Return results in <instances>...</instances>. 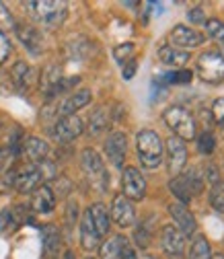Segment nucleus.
<instances>
[{
  "instance_id": "f257e3e1",
  "label": "nucleus",
  "mask_w": 224,
  "mask_h": 259,
  "mask_svg": "<svg viewBox=\"0 0 224 259\" xmlns=\"http://www.w3.org/2000/svg\"><path fill=\"white\" fill-rule=\"evenodd\" d=\"M25 7L37 23L50 29L60 27L68 17V5L58 3V0H37V3H25Z\"/></svg>"
},
{
  "instance_id": "f03ea898",
  "label": "nucleus",
  "mask_w": 224,
  "mask_h": 259,
  "mask_svg": "<svg viewBox=\"0 0 224 259\" xmlns=\"http://www.w3.org/2000/svg\"><path fill=\"white\" fill-rule=\"evenodd\" d=\"M136 146H138V158L142 167L156 169L163 163V142L154 130H142L138 134Z\"/></svg>"
},
{
  "instance_id": "7ed1b4c3",
  "label": "nucleus",
  "mask_w": 224,
  "mask_h": 259,
  "mask_svg": "<svg viewBox=\"0 0 224 259\" xmlns=\"http://www.w3.org/2000/svg\"><path fill=\"white\" fill-rule=\"evenodd\" d=\"M165 123L177 134L179 140H194L196 138V121L185 107L181 105H173L163 113Z\"/></svg>"
},
{
  "instance_id": "20e7f679",
  "label": "nucleus",
  "mask_w": 224,
  "mask_h": 259,
  "mask_svg": "<svg viewBox=\"0 0 224 259\" xmlns=\"http://www.w3.org/2000/svg\"><path fill=\"white\" fill-rule=\"evenodd\" d=\"M82 171H84V177H86V181L95 187V189H105L107 187V171H105V165H103V160H101V156L95 152L93 148H86L84 152H82Z\"/></svg>"
},
{
  "instance_id": "39448f33",
  "label": "nucleus",
  "mask_w": 224,
  "mask_h": 259,
  "mask_svg": "<svg viewBox=\"0 0 224 259\" xmlns=\"http://www.w3.org/2000/svg\"><path fill=\"white\" fill-rule=\"evenodd\" d=\"M198 72L202 80L218 84L224 80V56L218 52H206L198 60Z\"/></svg>"
},
{
  "instance_id": "423d86ee",
  "label": "nucleus",
  "mask_w": 224,
  "mask_h": 259,
  "mask_svg": "<svg viewBox=\"0 0 224 259\" xmlns=\"http://www.w3.org/2000/svg\"><path fill=\"white\" fill-rule=\"evenodd\" d=\"M82 130H84V123L78 115H64L52 127V136L58 142H72L82 134Z\"/></svg>"
},
{
  "instance_id": "0eeeda50",
  "label": "nucleus",
  "mask_w": 224,
  "mask_h": 259,
  "mask_svg": "<svg viewBox=\"0 0 224 259\" xmlns=\"http://www.w3.org/2000/svg\"><path fill=\"white\" fill-rule=\"evenodd\" d=\"M161 243H163L165 253L171 259H183V255H185V235L177 229V226H173V224L163 226Z\"/></svg>"
},
{
  "instance_id": "6e6552de",
  "label": "nucleus",
  "mask_w": 224,
  "mask_h": 259,
  "mask_svg": "<svg viewBox=\"0 0 224 259\" xmlns=\"http://www.w3.org/2000/svg\"><path fill=\"white\" fill-rule=\"evenodd\" d=\"M46 177H48V173L43 171L41 165H31V167H25V169H21L17 173L15 187L21 193H29V191H33L35 187H39Z\"/></svg>"
},
{
  "instance_id": "1a4fd4ad",
  "label": "nucleus",
  "mask_w": 224,
  "mask_h": 259,
  "mask_svg": "<svg viewBox=\"0 0 224 259\" xmlns=\"http://www.w3.org/2000/svg\"><path fill=\"white\" fill-rule=\"evenodd\" d=\"M123 193L127 200H142L146 196V181L136 167L123 169Z\"/></svg>"
},
{
  "instance_id": "9d476101",
  "label": "nucleus",
  "mask_w": 224,
  "mask_h": 259,
  "mask_svg": "<svg viewBox=\"0 0 224 259\" xmlns=\"http://www.w3.org/2000/svg\"><path fill=\"white\" fill-rule=\"evenodd\" d=\"M185 163H187V148L183 140H179L177 136L167 138V165H169L171 175L177 177L183 171Z\"/></svg>"
},
{
  "instance_id": "9b49d317",
  "label": "nucleus",
  "mask_w": 224,
  "mask_h": 259,
  "mask_svg": "<svg viewBox=\"0 0 224 259\" xmlns=\"http://www.w3.org/2000/svg\"><path fill=\"white\" fill-rule=\"evenodd\" d=\"M111 220L117 226H132L136 220V210L132 206V202L127 200L125 196H115L113 204H111Z\"/></svg>"
},
{
  "instance_id": "f8f14e48",
  "label": "nucleus",
  "mask_w": 224,
  "mask_h": 259,
  "mask_svg": "<svg viewBox=\"0 0 224 259\" xmlns=\"http://www.w3.org/2000/svg\"><path fill=\"white\" fill-rule=\"evenodd\" d=\"M202 44H204V35L187 25H177L171 31V46L173 48H179V50L181 48H198Z\"/></svg>"
},
{
  "instance_id": "ddd939ff",
  "label": "nucleus",
  "mask_w": 224,
  "mask_h": 259,
  "mask_svg": "<svg viewBox=\"0 0 224 259\" xmlns=\"http://www.w3.org/2000/svg\"><path fill=\"white\" fill-rule=\"evenodd\" d=\"M125 150H127V140H125L123 132H113L105 140V154L115 167H121L123 158H125Z\"/></svg>"
},
{
  "instance_id": "4468645a",
  "label": "nucleus",
  "mask_w": 224,
  "mask_h": 259,
  "mask_svg": "<svg viewBox=\"0 0 224 259\" xmlns=\"http://www.w3.org/2000/svg\"><path fill=\"white\" fill-rule=\"evenodd\" d=\"M23 152H25V156H27L33 165H41V163H46V158H48V154H50V146H48L46 140L31 136V138L25 140Z\"/></svg>"
},
{
  "instance_id": "2eb2a0df",
  "label": "nucleus",
  "mask_w": 224,
  "mask_h": 259,
  "mask_svg": "<svg viewBox=\"0 0 224 259\" xmlns=\"http://www.w3.org/2000/svg\"><path fill=\"white\" fill-rule=\"evenodd\" d=\"M99 243H101V237L97 235V231H95V224H93L91 214L86 210L80 218V245L86 251H95L99 247Z\"/></svg>"
},
{
  "instance_id": "dca6fc26",
  "label": "nucleus",
  "mask_w": 224,
  "mask_h": 259,
  "mask_svg": "<svg viewBox=\"0 0 224 259\" xmlns=\"http://www.w3.org/2000/svg\"><path fill=\"white\" fill-rule=\"evenodd\" d=\"M169 212L173 216V220H177V226L183 235H194L196 233V218L191 214L181 202L179 204H171L169 206Z\"/></svg>"
},
{
  "instance_id": "f3484780",
  "label": "nucleus",
  "mask_w": 224,
  "mask_h": 259,
  "mask_svg": "<svg viewBox=\"0 0 224 259\" xmlns=\"http://www.w3.org/2000/svg\"><path fill=\"white\" fill-rule=\"evenodd\" d=\"M56 206V196L54 191L48 187V185H39L35 191H33V198H31V208L39 214H48L52 212Z\"/></svg>"
},
{
  "instance_id": "a211bd4d",
  "label": "nucleus",
  "mask_w": 224,
  "mask_h": 259,
  "mask_svg": "<svg viewBox=\"0 0 224 259\" xmlns=\"http://www.w3.org/2000/svg\"><path fill=\"white\" fill-rule=\"evenodd\" d=\"M91 103V91L88 89H80V91H76L74 95H70L66 101L62 103V107H60V115L64 117V115H74L80 107H84V105H88Z\"/></svg>"
},
{
  "instance_id": "6ab92c4d",
  "label": "nucleus",
  "mask_w": 224,
  "mask_h": 259,
  "mask_svg": "<svg viewBox=\"0 0 224 259\" xmlns=\"http://www.w3.org/2000/svg\"><path fill=\"white\" fill-rule=\"evenodd\" d=\"M158 58H161L163 64H167V66L171 68H181L187 64L189 60V54L185 50H179V48H173V46H165L158 50Z\"/></svg>"
},
{
  "instance_id": "aec40b11",
  "label": "nucleus",
  "mask_w": 224,
  "mask_h": 259,
  "mask_svg": "<svg viewBox=\"0 0 224 259\" xmlns=\"http://www.w3.org/2000/svg\"><path fill=\"white\" fill-rule=\"evenodd\" d=\"M88 214H91V220L95 224V231H97L99 237H105L109 233V214L105 210L103 204H93L88 208Z\"/></svg>"
},
{
  "instance_id": "412c9836",
  "label": "nucleus",
  "mask_w": 224,
  "mask_h": 259,
  "mask_svg": "<svg viewBox=\"0 0 224 259\" xmlns=\"http://www.w3.org/2000/svg\"><path fill=\"white\" fill-rule=\"evenodd\" d=\"M60 233L58 229H54V226H48V229H43V255L46 259H56L58 253H60Z\"/></svg>"
},
{
  "instance_id": "4be33fe9",
  "label": "nucleus",
  "mask_w": 224,
  "mask_h": 259,
  "mask_svg": "<svg viewBox=\"0 0 224 259\" xmlns=\"http://www.w3.org/2000/svg\"><path fill=\"white\" fill-rule=\"evenodd\" d=\"M17 31H19L21 41L29 48V52H33V54L41 52V35H39V31H37L35 27H31V25H23V27H19Z\"/></svg>"
},
{
  "instance_id": "5701e85b",
  "label": "nucleus",
  "mask_w": 224,
  "mask_h": 259,
  "mask_svg": "<svg viewBox=\"0 0 224 259\" xmlns=\"http://www.w3.org/2000/svg\"><path fill=\"white\" fill-rule=\"evenodd\" d=\"M109 125V117H107V111L103 107L95 109L93 115H91V121H88V132L91 136H101Z\"/></svg>"
},
{
  "instance_id": "b1692460",
  "label": "nucleus",
  "mask_w": 224,
  "mask_h": 259,
  "mask_svg": "<svg viewBox=\"0 0 224 259\" xmlns=\"http://www.w3.org/2000/svg\"><path fill=\"white\" fill-rule=\"evenodd\" d=\"M127 243L125 237L117 235V237H111L103 247H101V259H119V253L123 249V245Z\"/></svg>"
},
{
  "instance_id": "393cba45",
  "label": "nucleus",
  "mask_w": 224,
  "mask_h": 259,
  "mask_svg": "<svg viewBox=\"0 0 224 259\" xmlns=\"http://www.w3.org/2000/svg\"><path fill=\"white\" fill-rule=\"evenodd\" d=\"M13 80L19 89H27L31 84V78H33V70H31L25 62H17L13 66Z\"/></svg>"
},
{
  "instance_id": "a878e982",
  "label": "nucleus",
  "mask_w": 224,
  "mask_h": 259,
  "mask_svg": "<svg viewBox=\"0 0 224 259\" xmlns=\"http://www.w3.org/2000/svg\"><path fill=\"white\" fill-rule=\"evenodd\" d=\"M189 259H212V251H210V243L206 241V237H196L194 245L189 249Z\"/></svg>"
},
{
  "instance_id": "bb28decb",
  "label": "nucleus",
  "mask_w": 224,
  "mask_h": 259,
  "mask_svg": "<svg viewBox=\"0 0 224 259\" xmlns=\"http://www.w3.org/2000/svg\"><path fill=\"white\" fill-rule=\"evenodd\" d=\"M169 187H171V191L175 193V196L181 200V204H185V202H189L191 198V191H189V185H187V181H185V177L183 175H177L171 183H169Z\"/></svg>"
},
{
  "instance_id": "cd10ccee",
  "label": "nucleus",
  "mask_w": 224,
  "mask_h": 259,
  "mask_svg": "<svg viewBox=\"0 0 224 259\" xmlns=\"http://www.w3.org/2000/svg\"><path fill=\"white\" fill-rule=\"evenodd\" d=\"M185 181H187V185H189V191H191V196H198V193L204 189V177L200 175V171H196V169H189L185 175Z\"/></svg>"
},
{
  "instance_id": "c85d7f7f",
  "label": "nucleus",
  "mask_w": 224,
  "mask_h": 259,
  "mask_svg": "<svg viewBox=\"0 0 224 259\" xmlns=\"http://www.w3.org/2000/svg\"><path fill=\"white\" fill-rule=\"evenodd\" d=\"M210 204L214 210L224 212V183H216L210 191Z\"/></svg>"
},
{
  "instance_id": "c756f323",
  "label": "nucleus",
  "mask_w": 224,
  "mask_h": 259,
  "mask_svg": "<svg viewBox=\"0 0 224 259\" xmlns=\"http://www.w3.org/2000/svg\"><path fill=\"white\" fill-rule=\"evenodd\" d=\"M206 25V33L212 37V39H218V41H224V23L218 21V19H210L204 23Z\"/></svg>"
},
{
  "instance_id": "7c9ffc66",
  "label": "nucleus",
  "mask_w": 224,
  "mask_h": 259,
  "mask_svg": "<svg viewBox=\"0 0 224 259\" xmlns=\"http://www.w3.org/2000/svg\"><path fill=\"white\" fill-rule=\"evenodd\" d=\"M113 56L119 64H127V62H132V56H134V46L132 44H123V46H117L113 50Z\"/></svg>"
},
{
  "instance_id": "2f4dec72",
  "label": "nucleus",
  "mask_w": 224,
  "mask_h": 259,
  "mask_svg": "<svg viewBox=\"0 0 224 259\" xmlns=\"http://www.w3.org/2000/svg\"><path fill=\"white\" fill-rule=\"evenodd\" d=\"M9 29H15V21H13V15L9 13V9L0 3V33L9 31Z\"/></svg>"
},
{
  "instance_id": "473e14b6",
  "label": "nucleus",
  "mask_w": 224,
  "mask_h": 259,
  "mask_svg": "<svg viewBox=\"0 0 224 259\" xmlns=\"http://www.w3.org/2000/svg\"><path fill=\"white\" fill-rule=\"evenodd\" d=\"M214 144H216V142H214V136L208 134V132H204V134L198 138V148H200L202 154H212Z\"/></svg>"
},
{
  "instance_id": "72a5a7b5",
  "label": "nucleus",
  "mask_w": 224,
  "mask_h": 259,
  "mask_svg": "<svg viewBox=\"0 0 224 259\" xmlns=\"http://www.w3.org/2000/svg\"><path fill=\"white\" fill-rule=\"evenodd\" d=\"M212 115H214L216 123L224 130V97H222V99H216V101H214V105H212Z\"/></svg>"
},
{
  "instance_id": "f704fd0d",
  "label": "nucleus",
  "mask_w": 224,
  "mask_h": 259,
  "mask_svg": "<svg viewBox=\"0 0 224 259\" xmlns=\"http://www.w3.org/2000/svg\"><path fill=\"white\" fill-rule=\"evenodd\" d=\"M134 239H136V243H138L142 249H146V247H148V243H150V233L144 229V226H140V229H136Z\"/></svg>"
},
{
  "instance_id": "c9c22d12",
  "label": "nucleus",
  "mask_w": 224,
  "mask_h": 259,
  "mask_svg": "<svg viewBox=\"0 0 224 259\" xmlns=\"http://www.w3.org/2000/svg\"><path fill=\"white\" fill-rule=\"evenodd\" d=\"M9 54H11V44L3 33H0V64L9 58Z\"/></svg>"
},
{
  "instance_id": "e433bc0d",
  "label": "nucleus",
  "mask_w": 224,
  "mask_h": 259,
  "mask_svg": "<svg viewBox=\"0 0 224 259\" xmlns=\"http://www.w3.org/2000/svg\"><path fill=\"white\" fill-rule=\"evenodd\" d=\"M189 21L191 23H206V15H204L202 7H194L189 11Z\"/></svg>"
},
{
  "instance_id": "4c0bfd02",
  "label": "nucleus",
  "mask_w": 224,
  "mask_h": 259,
  "mask_svg": "<svg viewBox=\"0 0 224 259\" xmlns=\"http://www.w3.org/2000/svg\"><path fill=\"white\" fill-rule=\"evenodd\" d=\"M119 259H138L130 243H125V245H123V249H121V253H119Z\"/></svg>"
},
{
  "instance_id": "58836bf2",
  "label": "nucleus",
  "mask_w": 224,
  "mask_h": 259,
  "mask_svg": "<svg viewBox=\"0 0 224 259\" xmlns=\"http://www.w3.org/2000/svg\"><path fill=\"white\" fill-rule=\"evenodd\" d=\"M134 72H136V60L123 64V78H132Z\"/></svg>"
},
{
  "instance_id": "ea45409f",
  "label": "nucleus",
  "mask_w": 224,
  "mask_h": 259,
  "mask_svg": "<svg viewBox=\"0 0 224 259\" xmlns=\"http://www.w3.org/2000/svg\"><path fill=\"white\" fill-rule=\"evenodd\" d=\"M7 167V152H0V173H5Z\"/></svg>"
},
{
  "instance_id": "a19ab883",
  "label": "nucleus",
  "mask_w": 224,
  "mask_h": 259,
  "mask_svg": "<svg viewBox=\"0 0 224 259\" xmlns=\"http://www.w3.org/2000/svg\"><path fill=\"white\" fill-rule=\"evenodd\" d=\"M64 259H74V255L70 251H66V253H64Z\"/></svg>"
},
{
  "instance_id": "79ce46f5",
  "label": "nucleus",
  "mask_w": 224,
  "mask_h": 259,
  "mask_svg": "<svg viewBox=\"0 0 224 259\" xmlns=\"http://www.w3.org/2000/svg\"><path fill=\"white\" fill-rule=\"evenodd\" d=\"M212 259H224V255H220V253H216V255H212Z\"/></svg>"
},
{
  "instance_id": "37998d69",
  "label": "nucleus",
  "mask_w": 224,
  "mask_h": 259,
  "mask_svg": "<svg viewBox=\"0 0 224 259\" xmlns=\"http://www.w3.org/2000/svg\"><path fill=\"white\" fill-rule=\"evenodd\" d=\"M140 259H156V257H154V255H142Z\"/></svg>"
},
{
  "instance_id": "c03bdc74",
  "label": "nucleus",
  "mask_w": 224,
  "mask_h": 259,
  "mask_svg": "<svg viewBox=\"0 0 224 259\" xmlns=\"http://www.w3.org/2000/svg\"><path fill=\"white\" fill-rule=\"evenodd\" d=\"M86 259H95V257H86Z\"/></svg>"
}]
</instances>
